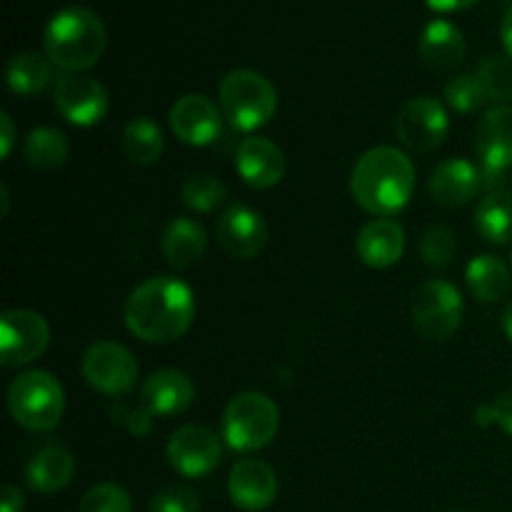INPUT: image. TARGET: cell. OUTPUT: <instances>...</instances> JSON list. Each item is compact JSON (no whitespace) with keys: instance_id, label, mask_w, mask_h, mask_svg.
Returning a JSON list of instances; mask_svg holds the SVG:
<instances>
[{"instance_id":"cell-1","label":"cell","mask_w":512,"mask_h":512,"mask_svg":"<svg viewBox=\"0 0 512 512\" xmlns=\"http://www.w3.org/2000/svg\"><path fill=\"white\" fill-rule=\"evenodd\" d=\"M123 320L143 343H175L195 320V295L173 275H155L140 283L123 305Z\"/></svg>"},{"instance_id":"cell-2","label":"cell","mask_w":512,"mask_h":512,"mask_svg":"<svg viewBox=\"0 0 512 512\" xmlns=\"http://www.w3.org/2000/svg\"><path fill=\"white\" fill-rule=\"evenodd\" d=\"M415 165L393 145H378L363 153L350 173V193L365 213L393 218L413 198Z\"/></svg>"},{"instance_id":"cell-3","label":"cell","mask_w":512,"mask_h":512,"mask_svg":"<svg viewBox=\"0 0 512 512\" xmlns=\"http://www.w3.org/2000/svg\"><path fill=\"white\" fill-rule=\"evenodd\" d=\"M105 25L83 5H70L55 13L45 25L43 48L55 68L63 73H83L105 53Z\"/></svg>"},{"instance_id":"cell-4","label":"cell","mask_w":512,"mask_h":512,"mask_svg":"<svg viewBox=\"0 0 512 512\" xmlns=\"http://www.w3.org/2000/svg\"><path fill=\"white\" fill-rule=\"evenodd\" d=\"M218 98L223 118L243 133H253V130L268 125L278 110L275 85L258 70H230L220 80Z\"/></svg>"},{"instance_id":"cell-5","label":"cell","mask_w":512,"mask_h":512,"mask_svg":"<svg viewBox=\"0 0 512 512\" xmlns=\"http://www.w3.org/2000/svg\"><path fill=\"white\" fill-rule=\"evenodd\" d=\"M280 430V410L270 395L245 390L230 398L223 413V440L235 453L268 448Z\"/></svg>"},{"instance_id":"cell-6","label":"cell","mask_w":512,"mask_h":512,"mask_svg":"<svg viewBox=\"0 0 512 512\" xmlns=\"http://www.w3.org/2000/svg\"><path fill=\"white\" fill-rule=\"evenodd\" d=\"M8 410L20 428L48 433L65 413L63 385L48 370L20 373L8 388Z\"/></svg>"},{"instance_id":"cell-7","label":"cell","mask_w":512,"mask_h":512,"mask_svg":"<svg viewBox=\"0 0 512 512\" xmlns=\"http://www.w3.org/2000/svg\"><path fill=\"white\" fill-rule=\"evenodd\" d=\"M410 313H413L415 330L423 338L443 343V340L453 338L463 325V295L453 283L443 278L425 280L415 288Z\"/></svg>"},{"instance_id":"cell-8","label":"cell","mask_w":512,"mask_h":512,"mask_svg":"<svg viewBox=\"0 0 512 512\" xmlns=\"http://www.w3.org/2000/svg\"><path fill=\"white\" fill-rule=\"evenodd\" d=\"M80 373L93 390L110 398H120V395L133 393L140 368L135 355L125 345L115 340H100L85 350L80 360Z\"/></svg>"},{"instance_id":"cell-9","label":"cell","mask_w":512,"mask_h":512,"mask_svg":"<svg viewBox=\"0 0 512 512\" xmlns=\"http://www.w3.org/2000/svg\"><path fill=\"white\" fill-rule=\"evenodd\" d=\"M50 345V328L35 310L13 308L0 315V365L23 368L38 360Z\"/></svg>"},{"instance_id":"cell-10","label":"cell","mask_w":512,"mask_h":512,"mask_svg":"<svg viewBox=\"0 0 512 512\" xmlns=\"http://www.w3.org/2000/svg\"><path fill=\"white\" fill-rule=\"evenodd\" d=\"M475 153L480 158L485 188L500 190V178L512 168V105L485 110L475 128Z\"/></svg>"},{"instance_id":"cell-11","label":"cell","mask_w":512,"mask_h":512,"mask_svg":"<svg viewBox=\"0 0 512 512\" xmlns=\"http://www.w3.org/2000/svg\"><path fill=\"white\" fill-rule=\"evenodd\" d=\"M53 103L68 123L93 128L108 115V90L85 73H60L53 83Z\"/></svg>"},{"instance_id":"cell-12","label":"cell","mask_w":512,"mask_h":512,"mask_svg":"<svg viewBox=\"0 0 512 512\" xmlns=\"http://www.w3.org/2000/svg\"><path fill=\"white\" fill-rule=\"evenodd\" d=\"M448 130V110L433 95L410 98L400 108L398 123H395L398 140L413 153H430V150L440 148L448 138Z\"/></svg>"},{"instance_id":"cell-13","label":"cell","mask_w":512,"mask_h":512,"mask_svg":"<svg viewBox=\"0 0 512 512\" xmlns=\"http://www.w3.org/2000/svg\"><path fill=\"white\" fill-rule=\"evenodd\" d=\"M168 463L183 478H205L223 460V443L205 425H183L168 440Z\"/></svg>"},{"instance_id":"cell-14","label":"cell","mask_w":512,"mask_h":512,"mask_svg":"<svg viewBox=\"0 0 512 512\" xmlns=\"http://www.w3.org/2000/svg\"><path fill=\"white\" fill-rule=\"evenodd\" d=\"M168 120L175 138L193 148H205L220 138L225 118L220 105H215L213 100L198 93H188L175 100Z\"/></svg>"},{"instance_id":"cell-15","label":"cell","mask_w":512,"mask_h":512,"mask_svg":"<svg viewBox=\"0 0 512 512\" xmlns=\"http://www.w3.org/2000/svg\"><path fill=\"white\" fill-rule=\"evenodd\" d=\"M218 243L230 258L235 260H250L258 253H263L265 243H268V223L258 210L250 205H230L223 210L218 220Z\"/></svg>"},{"instance_id":"cell-16","label":"cell","mask_w":512,"mask_h":512,"mask_svg":"<svg viewBox=\"0 0 512 512\" xmlns=\"http://www.w3.org/2000/svg\"><path fill=\"white\" fill-rule=\"evenodd\" d=\"M278 475L265 460L243 458L233 465L228 478V495L235 508L260 512L278 498Z\"/></svg>"},{"instance_id":"cell-17","label":"cell","mask_w":512,"mask_h":512,"mask_svg":"<svg viewBox=\"0 0 512 512\" xmlns=\"http://www.w3.org/2000/svg\"><path fill=\"white\" fill-rule=\"evenodd\" d=\"M195 400V383L183 370H155L140 385V408L150 418H173L185 413Z\"/></svg>"},{"instance_id":"cell-18","label":"cell","mask_w":512,"mask_h":512,"mask_svg":"<svg viewBox=\"0 0 512 512\" xmlns=\"http://www.w3.org/2000/svg\"><path fill=\"white\" fill-rule=\"evenodd\" d=\"M480 188H485L483 170L473 160L465 158L443 160L440 165H435L428 178L430 195L435 203L445 205V208L468 205L480 193Z\"/></svg>"},{"instance_id":"cell-19","label":"cell","mask_w":512,"mask_h":512,"mask_svg":"<svg viewBox=\"0 0 512 512\" xmlns=\"http://www.w3.org/2000/svg\"><path fill=\"white\" fill-rule=\"evenodd\" d=\"M235 168L250 188L268 190L283 180L285 155L270 138L250 135L240 143L238 155H235Z\"/></svg>"},{"instance_id":"cell-20","label":"cell","mask_w":512,"mask_h":512,"mask_svg":"<svg viewBox=\"0 0 512 512\" xmlns=\"http://www.w3.org/2000/svg\"><path fill=\"white\" fill-rule=\"evenodd\" d=\"M420 60L435 73H453L463 65L468 45H465L463 30L450 20H433L425 25L418 40Z\"/></svg>"},{"instance_id":"cell-21","label":"cell","mask_w":512,"mask_h":512,"mask_svg":"<svg viewBox=\"0 0 512 512\" xmlns=\"http://www.w3.org/2000/svg\"><path fill=\"white\" fill-rule=\"evenodd\" d=\"M355 250L368 268H390L405 253V228L393 218L370 220L360 228Z\"/></svg>"},{"instance_id":"cell-22","label":"cell","mask_w":512,"mask_h":512,"mask_svg":"<svg viewBox=\"0 0 512 512\" xmlns=\"http://www.w3.org/2000/svg\"><path fill=\"white\" fill-rule=\"evenodd\" d=\"M208 248V235L205 228L193 218H173L163 230L160 250L168 265L178 270H188L203 260Z\"/></svg>"},{"instance_id":"cell-23","label":"cell","mask_w":512,"mask_h":512,"mask_svg":"<svg viewBox=\"0 0 512 512\" xmlns=\"http://www.w3.org/2000/svg\"><path fill=\"white\" fill-rule=\"evenodd\" d=\"M465 283L480 303H500L512 288V268L498 255H475L465 268Z\"/></svg>"},{"instance_id":"cell-24","label":"cell","mask_w":512,"mask_h":512,"mask_svg":"<svg viewBox=\"0 0 512 512\" xmlns=\"http://www.w3.org/2000/svg\"><path fill=\"white\" fill-rule=\"evenodd\" d=\"M75 475V460L65 448L50 445L43 448L25 470V480L35 493H58L68 488V483Z\"/></svg>"},{"instance_id":"cell-25","label":"cell","mask_w":512,"mask_h":512,"mask_svg":"<svg viewBox=\"0 0 512 512\" xmlns=\"http://www.w3.org/2000/svg\"><path fill=\"white\" fill-rule=\"evenodd\" d=\"M55 65L50 63V58L38 50H23V53L13 55L5 70V80H8V88L15 95H38L43 93L48 85L55 83Z\"/></svg>"},{"instance_id":"cell-26","label":"cell","mask_w":512,"mask_h":512,"mask_svg":"<svg viewBox=\"0 0 512 512\" xmlns=\"http://www.w3.org/2000/svg\"><path fill=\"white\" fill-rule=\"evenodd\" d=\"M475 228L488 243H512V193L510 190H490L475 210Z\"/></svg>"},{"instance_id":"cell-27","label":"cell","mask_w":512,"mask_h":512,"mask_svg":"<svg viewBox=\"0 0 512 512\" xmlns=\"http://www.w3.org/2000/svg\"><path fill=\"white\" fill-rule=\"evenodd\" d=\"M68 155V138H65L63 130L50 128V125L30 130L23 143L25 163L35 170H58L68 160Z\"/></svg>"},{"instance_id":"cell-28","label":"cell","mask_w":512,"mask_h":512,"mask_svg":"<svg viewBox=\"0 0 512 512\" xmlns=\"http://www.w3.org/2000/svg\"><path fill=\"white\" fill-rule=\"evenodd\" d=\"M165 150V135L153 118H133L123 130V153L135 165L158 163Z\"/></svg>"},{"instance_id":"cell-29","label":"cell","mask_w":512,"mask_h":512,"mask_svg":"<svg viewBox=\"0 0 512 512\" xmlns=\"http://www.w3.org/2000/svg\"><path fill=\"white\" fill-rule=\"evenodd\" d=\"M475 78L483 85L485 95L490 103L505 105L512 100V58L510 55H485L478 65H475Z\"/></svg>"},{"instance_id":"cell-30","label":"cell","mask_w":512,"mask_h":512,"mask_svg":"<svg viewBox=\"0 0 512 512\" xmlns=\"http://www.w3.org/2000/svg\"><path fill=\"white\" fill-rule=\"evenodd\" d=\"M228 190L213 173H195L180 188V198L193 213H213L220 208Z\"/></svg>"},{"instance_id":"cell-31","label":"cell","mask_w":512,"mask_h":512,"mask_svg":"<svg viewBox=\"0 0 512 512\" xmlns=\"http://www.w3.org/2000/svg\"><path fill=\"white\" fill-rule=\"evenodd\" d=\"M455 253H458V240H455V233L448 225H430L423 238H420V255H423V263L430 265V268H448L453 263Z\"/></svg>"},{"instance_id":"cell-32","label":"cell","mask_w":512,"mask_h":512,"mask_svg":"<svg viewBox=\"0 0 512 512\" xmlns=\"http://www.w3.org/2000/svg\"><path fill=\"white\" fill-rule=\"evenodd\" d=\"M445 103L455 110V113H475L483 105H488V95H485L483 85L475 78V73H460L445 85Z\"/></svg>"},{"instance_id":"cell-33","label":"cell","mask_w":512,"mask_h":512,"mask_svg":"<svg viewBox=\"0 0 512 512\" xmlns=\"http://www.w3.org/2000/svg\"><path fill=\"white\" fill-rule=\"evenodd\" d=\"M78 512H133V500L118 483H100L83 495Z\"/></svg>"},{"instance_id":"cell-34","label":"cell","mask_w":512,"mask_h":512,"mask_svg":"<svg viewBox=\"0 0 512 512\" xmlns=\"http://www.w3.org/2000/svg\"><path fill=\"white\" fill-rule=\"evenodd\" d=\"M150 512H200V495L190 485H165L150 500Z\"/></svg>"},{"instance_id":"cell-35","label":"cell","mask_w":512,"mask_h":512,"mask_svg":"<svg viewBox=\"0 0 512 512\" xmlns=\"http://www.w3.org/2000/svg\"><path fill=\"white\" fill-rule=\"evenodd\" d=\"M475 423L483 425V428L485 425H498L503 433H508L512 438V388L500 393L498 398H495V403L478 408Z\"/></svg>"},{"instance_id":"cell-36","label":"cell","mask_w":512,"mask_h":512,"mask_svg":"<svg viewBox=\"0 0 512 512\" xmlns=\"http://www.w3.org/2000/svg\"><path fill=\"white\" fill-rule=\"evenodd\" d=\"M23 493L15 485H3L0 490V512H23Z\"/></svg>"},{"instance_id":"cell-37","label":"cell","mask_w":512,"mask_h":512,"mask_svg":"<svg viewBox=\"0 0 512 512\" xmlns=\"http://www.w3.org/2000/svg\"><path fill=\"white\" fill-rule=\"evenodd\" d=\"M0 128H3V133H0V155H3L5 160L15 145V125L8 113H0Z\"/></svg>"},{"instance_id":"cell-38","label":"cell","mask_w":512,"mask_h":512,"mask_svg":"<svg viewBox=\"0 0 512 512\" xmlns=\"http://www.w3.org/2000/svg\"><path fill=\"white\" fill-rule=\"evenodd\" d=\"M425 3L433 10H438V13H458V10L473 8L478 0H425Z\"/></svg>"},{"instance_id":"cell-39","label":"cell","mask_w":512,"mask_h":512,"mask_svg":"<svg viewBox=\"0 0 512 512\" xmlns=\"http://www.w3.org/2000/svg\"><path fill=\"white\" fill-rule=\"evenodd\" d=\"M500 38H503L505 55H510V58H512V8L508 10V13H505L503 25H500Z\"/></svg>"},{"instance_id":"cell-40","label":"cell","mask_w":512,"mask_h":512,"mask_svg":"<svg viewBox=\"0 0 512 512\" xmlns=\"http://www.w3.org/2000/svg\"><path fill=\"white\" fill-rule=\"evenodd\" d=\"M503 330L512 343V303H508V308L503 310Z\"/></svg>"},{"instance_id":"cell-41","label":"cell","mask_w":512,"mask_h":512,"mask_svg":"<svg viewBox=\"0 0 512 512\" xmlns=\"http://www.w3.org/2000/svg\"><path fill=\"white\" fill-rule=\"evenodd\" d=\"M0 198H3V215H8V190L0 188Z\"/></svg>"},{"instance_id":"cell-42","label":"cell","mask_w":512,"mask_h":512,"mask_svg":"<svg viewBox=\"0 0 512 512\" xmlns=\"http://www.w3.org/2000/svg\"><path fill=\"white\" fill-rule=\"evenodd\" d=\"M453 512H465V510H453Z\"/></svg>"},{"instance_id":"cell-43","label":"cell","mask_w":512,"mask_h":512,"mask_svg":"<svg viewBox=\"0 0 512 512\" xmlns=\"http://www.w3.org/2000/svg\"><path fill=\"white\" fill-rule=\"evenodd\" d=\"M510 268H512V258H510Z\"/></svg>"}]
</instances>
